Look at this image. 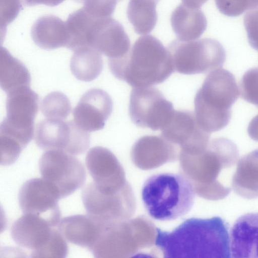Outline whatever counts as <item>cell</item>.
Here are the masks:
<instances>
[{"label":"cell","mask_w":258,"mask_h":258,"mask_svg":"<svg viewBox=\"0 0 258 258\" xmlns=\"http://www.w3.org/2000/svg\"><path fill=\"white\" fill-rule=\"evenodd\" d=\"M156 231L155 244L165 258L231 257L228 226L220 217L191 218L171 232Z\"/></svg>","instance_id":"cell-1"},{"label":"cell","mask_w":258,"mask_h":258,"mask_svg":"<svg viewBox=\"0 0 258 258\" xmlns=\"http://www.w3.org/2000/svg\"><path fill=\"white\" fill-rule=\"evenodd\" d=\"M112 74L134 88L161 84L174 71L168 49L155 37L139 38L128 53L108 59Z\"/></svg>","instance_id":"cell-2"},{"label":"cell","mask_w":258,"mask_h":258,"mask_svg":"<svg viewBox=\"0 0 258 258\" xmlns=\"http://www.w3.org/2000/svg\"><path fill=\"white\" fill-rule=\"evenodd\" d=\"M141 196L149 215L155 220L166 221L187 214L194 205L196 193L192 183L184 175L164 172L147 179Z\"/></svg>","instance_id":"cell-3"},{"label":"cell","mask_w":258,"mask_h":258,"mask_svg":"<svg viewBox=\"0 0 258 258\" xmlns=\"http://www.w3.org/2000/svg\"><path fill=\"white\" fill-rule=\"evenodd\" d=\"M238 96V86L231 73L221 68L211 72L195 97V114L199 124L210 133L225 127Z\"/></svg>","instance_id":"cell-4"},{"label":"cell","mask_w":258,"mask_h":258,"mask_svg":"<svg viewBox=\"0 0 258 258\" xmlns=\"http://www.w3.org/2000/svg\"><path fill=\"white\" fill-rule=\"evenodd\" d=\"M174 71L193 75L205 74L221 68L225 54L217 42L209 39L197 41L173 40L168 45Z\"/></svg>","instance_id":"cell-5"},{"label":"cell","mask_w":258,"mask_h":258,"mask_svg":"<svg viewBox=\"0 0 258 258\" xmlns=\"http://www.w3.org/2000/svg\"><path fill=\"white\" fill-rule=\"evenodd\" d=\"M39 168L42 178L65 198L81 187L86 174L81 161L73 155L60 150H49L41 156Z\"/></svg>","instance_id":"cell-6"},{"label":"cell","mask_w":258,"mask_h":258,"mask_svg":"<svg viewBox=\"0 0 258 258\" xmlns=\"http://www.w3.org/2000/svg\"><path fill=\"white\" fill-rule=\"evenodd\" d=\"M174 112L171 102L157 88L148 86L132 90L129 114L138 126L162 130L170 122Z\"/></svg>","instance_id":"cell-7"},{"label":"cell","mask_w":258,"mask_h":258,"mask_svg":"<svg viewBox=\"0 0 258 258\" xmlns=\"http://www.w3.org/2000/svg\"><path fill=\"white\" fill-rule=\"evenodd\" d=\"M35 140L41 149L60 150L79 155L89 147L90 136L74 121L46 118L38 123Z\"/></svg>","instance_id":"cell-8"},{"label":"cell","mask_w":258,"mask_h":258,"mask_svg":"<svg viewBox=\"0 0 258 258\" xmlns=\"http://www.w3.org/2000/svg\"><path fill=\"white\" fill-rule=\"evenodd\" d=\"M60 199L57 191L42 178L26 181L18 194L19 205L24 214L41 217L54 227L61 220L58 205Z\"/></svg>","instance_id":"cell-9"},{"label":"cell","mask_w":258,"mask_h":258,"mask_svg":"<svg viewBox=\"0 0 258 258\" xmlns=\"http://www.w3.org/2000/svg\"><path fill=\"white\" fill-rule=\"evenodd\" d=\"M48 221L33 214H24L13 224L11 235L18 245L32 250L31 257L40 258L58 229Z\"/></svg>","instance_id":"cell-10"},{"label":"cell","mask_w":258,"mask_h":258,"mask_svg":"<svg viewBox=\"0 0 258 258\" xmlns=\"http://www.w3.org/2000/svg\"><path fill=\"white\" fill-rule=\"evenodd\" d=\"M87 45L108 59L122 57L131 49L130 39L123 27L111 17L95 20L87 36Z\"/></svg>","instance_id":"cell-11"},{"label":"cell","mask_w":258,"mask_h":258,"mask_svg":"<svg viewBox=\"0 0 258 258\" xmlns=\"http://www.w3.org/2000/svg\"><path fill=\"white\" fill-rule=\"evenodd\" d=\"M161 131L162 136L169 142L196 152L206 148L211 134L199 124L195 113L187 110H175Z\"/></svg>","instance_id":"cell-12"},{"label":"cell","mask_w":258,"mask_h":258,"mask_svg":"<svg viewBox=\"0 0 258 258\" xmlns=\"http://www.w3.org/2000/svg\"><path fill=\"white\" fill-rule=\"evenodd\" d=\"M113 109L110 95L101 89H92L81 97L73 110L74 122L88 132L102 129Z\"/></svg>","instance_id":"cell-13"},{"label":"cell","mask_w":258,"mask_h":258,"mask_svg":"<svg viewBox=\"0 0 258 258\" xmlns=\"http://www.w3.org/2000/svg\"><path fill=\"white\" fill-rule=\"evenodd\" d=\"M7 116L4 119L16 128L34 130V120L38 109L39 97L29 86H24L7 93Z\"/></svg>","instance_id":"cell-14"},{"label":"cell","mask_w":258,"mask_h":258,"mask_svg":"<svg viewBox=\"0 0 258 258\" xmlns=\"http://www.w3.org/2000/svg\"><path fill=\"white\" fill-rule=\"evenodd\" d=\"M105 227L106 224L88 214L64 217L57 226L66 240L90 251Z\"/></svg>","instance_id":"cell-15"},{"label":"cell","mask_w":258,"mask_h":258,"mask_svg":"<svg viewBox=\"0 0 258 258\" xmlns=\"http://www.w3.org/2000/svg\"><path fill=\"white\" fill-rule=\"evenodd\" d=\"M230 248L232 257H258V213L245 214L235 221Z\"/></svg>","instance_id":"cell-16"},{"label":"cell","mask_w":258,"mask_h":258,"mask_svg":"<svg viewBox=\"0 0 258 258\" xmlns=\"http://www.w3.org/2000/svg\"><path fill=\"white\" fill-rule=\"evenodd\" d=\"M116 160L108 149L96 146L86 157V165L94 183L101 191L110 193L116 184Z\"/></svg>","instance_id":"cell-17"},{"label":"cell","mask_w":258,"mask_h":258,"mask_svg":"<svg viewBox=\"0 0 258 258\" xmlns=\"http://www.w3.org/2000/svg\"><path fill=\"white\" fill-rule=\"evenodd\" d=\"M31 35L35 44L43 49L67 47L69 41L66 22L53 15L39 17L32 27Z\"/></svg>","instance_id":"cell-18"},{"label":"cell","mask_w":258,"mask_h":258,"mask_svg":"<svg viewBox=\"0 0 258 258\" xmlns=\"http://www.w3.org/2000/svg\"><path fill=\"white\" fill-rule=\"evenodd\" d=\"M231 186L243 198H258V149L245 155L237 162L232 177Z\"/></svg>","instance_id":"cell-19"},{"label":"cell","mask_w":258,"mask_h":258,"mask_svg":"<svg viewBox=\"0 0 258 258\" xmlns=\"http://www.w3.org/2000/svg\"><path fill=\"white\" fill-rule=\"evenodd\" d=\"M170 22L177 39L184 41H193L200 37L207 25L206 18L201 10L182 4L173 11Z\"/></svg>","instance_id":"cell-20"},{"label":"cell","mask_w":258,"mask_h":258,"mask_svg":"<svg viewBox=\"0 0 258 258\" xmlns=\"http://www.w3.org/2000/svg\"><path fill=\"white\" fill-rule=\"evenodd\" d=\"M0 82L6 93L18 88L30 86V74L25 66L4 47L0 52Z\"/></svg>","instance_id":"cell-21"},{"label":"cell","mask_w":258,"mask_h":258,"mask_svg":"<svg viewBox=\"0 0 258 258\" xmlns=\"http://www.w3.org/2000/svg\"><path fill=\"white\" fill-rule=\"evenodd\" d=\"M74 51L70 61L71 71L74 76L84 82H90L97 78L103 67L101 53L89 46Z\"/></svg>","instance_id":"cell-22"},{"label":"cell","mask_w":258,"mask_h":258,"mask_svg":"<svg viewBox=\"0 0 258 258\" xmlns=\"http://www.w3.org/2000/svg\"><path fill=\"white\" fill-rule=\"evenodd\" d=\"M159 0H130L126 10L128 21L136 33L146 35L154 28L158 17L156 5Z\"/></svg>","instance_id":"cell-23"},{"label":"cell","mask_w":258,"mask_h":258,"mask_svg":"<svg viewBox=\"0 0 258 258\" xmlns=\"http://www.w3.org/2000/svg\"><path fill=\"white\" fill-rule=\"evenodd\" d=\"M95 20L83 8L70 14L66 22L69 36L67 47L75 51L88 46L87 36Z\"/></svg>","instance_id":"cell-24"},{"label":"cell","mask_w":258,"mask_h":258,"mask_svg":"<svg viewBox=\"0 0 258 258\" xmlns=\"http://www.w3.org/2000/svg\"><path fill=\"white\" fill-rule=\"evenodd\" d=\"M41 110L47 118L64 120L72 111L68 97L60 92H52L47 94L41 103Z\"/></svg>","instance_id":"cell-25"},{"label":"cell","mask_w":258,"mask_h":258,"mask_svg":"<svg viewBox=\"0 0 258 258\" xmlns=\"http://www.w3.org/2000/svg\"><path fill=\"white\" fill-rule=\"evenodd\" d=\"M240 90L244 100L258 107V68L250 69L244 74Z\"/></svg>","instance_id":"cell-26"},{"label":"cell","mask_w":258,"mask_h":258,"mask_svg":"<svg viewBox=\"0 0 258 258\" xmlns=\"http://www.w3.org/2000/svg\"><path fill=\"white\" fill-rule=\"evenodd\" d=\"M118 0H84L83 8L96 19L111 17Z\"/></svg>","instance_id":"cell-27"},{"label":"cell","mask_w":258,"mask_h":258,"mask_svg":"<svg viewBox=\"0 0 258 258\" xmlns=\"http://www.w3.org/2000/svg\"><path fill=\"white\" fill-rule=\"evenodd\" d=\"M22 5L21 0H1V34L5 32L7 26L17 17Z\"/></svg>","instance_id":"cell-28"},{"label":"cell","mask_w":258,"mask_h":258,"mask_svg":"<svg viewBox=\"0 0 258 258\" xmlns=\"http://www.w3.org/2000/svg\"><path fill=\"white\" fill-rule=\"evenodd\" d=\"M65 0H21L22 5L26 7L34 6L38 5H44L54 7L58 5Z\"/></svg>","instance_id":"cell-29"},{"label":"cell","mask_w":258,"mask_h":258,"mask_svg":"<svg viewBox=\"0 0 258 258\" xmlns=\"http://www.w3.org/2000/svg\"><path fill=\"white\" fill-rule=\"evenodd\" d=\"M247 132L249 137L252 140L258 142V114L250 121Z\"/></svg>","instance_id":"cell-30"},{"label":"cell","mask_w":258,"mask_h":258,"mask_svg":"<svg viewBox=\"0 0 258 258\" xmlns=\"http://www.w3.org/2000/svg\"><path fill=\"white\" fill-rule=\"evenodd\" d=\"M182 4L192 9H199L207 0H181Z\"/></svg>","instance_id":"cell-31"},{"label":"cell","mask_w":258,"mask_h":258,"mask_svg":"<svg viewBox=\"0 0 258 258\" xmlns=\"http://www.w3.org/2000/svg\"><path fill=\"white\" fill-rule=\"evenodd\" d=\"M121 1V0H118V2H119V1Z\"/></svg>","instance_id":"cell-32"}]
</instances>
